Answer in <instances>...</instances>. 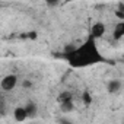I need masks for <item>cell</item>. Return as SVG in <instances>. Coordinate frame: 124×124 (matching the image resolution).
Wrapping results in <instances>:
<instances>
[{"instance_id":"4","label":"cell","mask_w":124,"mask_h":124,"mask_svg":"<svg viewBox=\"0 0 124 124\" xmlns=\"http://www.w3.org/2000/svg\"><path fill=\"white\" fill-rule=\"evenodd\" d=\"M13 118H15V121H18V123H22V121L28 120L29 115H28L26 108H25V107H16V108L13 109Z\"/></svg>"},{"instance_id":"9","label":"cell","mask_w":124,"mask_h":124,"mask_svg":"<svg viewBox=\"0 0 124 124\" xmlns=\"http://www.w3.org/2000/svg\"><path fill=\"white\" fill-rule=\"evenodd\" d=\"M82 99H83V102H85L86 105H89V104L92 102V96L89 95V92H83V95H82Z\"/></svg>"},{"instance_id":"10","label":"cell","mask_w":124,"mask_h":124,"mask_svg":"<svg viewBox=\"0 0 124 124\" xmlns=\"http://www.w3.org/2000/svg\"><path fill=\"white\" fill-rule=\"evenodd\" d=\"M67 98H72V93H70V92H63V93L58 96V102L64 101V99H67Z\"/></svg>"},{"instance_id":"8","label":"cell","mask_w":124,"mask_h":124,"mask_svg":"<svg viewBox=\"0 0 124 124\" xmlns=\"http://www.w3.org/2000/svg\"><path fill=\"white\" fill-rule=\"evenodd\" d=\"M25 108H26V111H28L29 118H34V117L37 115V112H38V107H37V104H34V102H28V104L25 105Z\"/></svg>"},{"instance_id":"11","label":"cell","mask_w":124,"mask_h":124,"mask_svg":"<svg viewBox=\"0 0 124 124\" xmlns=\"http://www.w3.org/2000/svg\"><path fill=\"white\" fill-rule=\"evenodd\" d=\"M22 86H23V88H31V86H32V83H31L29 80H23V83H22Z\"/></svg>"},{"instance_id":"13","label":"cell","mask_w":124,"mask_h":124,"mask_svg":"<svg viewBox=\"0 0 124 124\" xmlns=\"http://www.w3.org/2000/svg\"><path fill=\"white\" fill-rule=\"evenodd\" d=\"M66 2H67V3H69V2H75V0H66Z\"/></svg>"},{"instance_id":"3","label":"cell","mask_w":124,"mask_h":124,"mask_svg":"<svg viewBox=\"0 0 124 124\" xmlns=\"http://www.w3.org/2000/svg\"><path fill=\"white\" fill-rule=\"evenodd\" d=\"M104 34H105V25L102 23V22H95L92 26H91V37L92 38H101V37H104Z\"/></svg>"},{"instance_id":"12","label":"cell","mask_w":124,"mask_h":124,"mask_svg":"<svg viewBox=\"0 0 124 124\" xmlns=\"http://www.w3.org/2000/svg\"><path fill=\"white\" fill-rule=\"evenodd\" d=\"M44 2H47L48 5H55V3H58V0H44Z\"/></svg>"},{"instance_id":"7","label":"cell","mask_w":124,"mask_h":124,"mask_svg":"<svg viewBox=\"0 0 124 124\" xmlns=\"http://www.w3.org/2000/svg\"><path fill=\"white\" fill-rule=\"evenodd\" d=\"M114 38L115 39L124 38V21H121V22H118L115 25V28H114Z\"/></svg>"},{"instance_id":"5","label":"cell","mask_w":124,"mask_h":124,"mask_svg":"<svg viewBox=\"0 0 124 124\" xmlns=\"http://www.w3.org/2000/svg\"><path fill=\"white\" fill-rule=\"evenodd\" d=\"M123 88V83L120 79H111L108 83H107V91L109 93H118Z\"/></svg>"},{"instance_id":"1","label":"cell","mask_w":124,"mask_h":124,"mask_svg":"<svg viewBox=\"0 0 124 124\" xmlns=\"http://www.w3.org/2000/svg\"><path fill=\"white\" fill-rule=\"evenodd\" d=\"M67 61L72 67H88L92 64H98V63H105L107 58L99 53L95 38L89 37L86 42H83L80 47L75 48L73 51L67 53Z\"/></svg>"},{"instance_id":"6","label":"cell","mask_w":124,"mask_h":124,"mask_svg":"<svg viewBox=\"0 0 124 124\" xmlns=\"http://www.w3.org/2000/svg\"><path fill=\"white\" fill-rule=\"evenodd\" d=\"M60 108L63 112H72L75 109V104H73V98H67L64 101L60 102Z\"/></svg>"},{"instance_id":"2","label":"cell","mask_w":124,"mask_h":124,"mask_svg":"<svg viewBox=\"0 0 124 124\" xmlns=\"http://www.w3.org/2000/svg\"><path fill=\"white\" fill-rule=\"evenodd\" d=\"M18 85V76L16 75H8L2 79V82H0V88H2L3 92H10L16 88Z\"/></svg>"}]
</instances>
